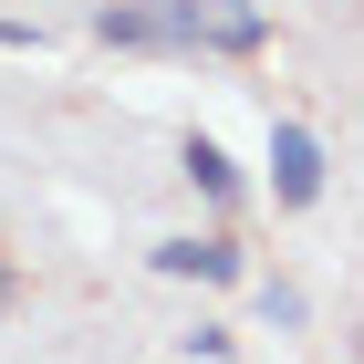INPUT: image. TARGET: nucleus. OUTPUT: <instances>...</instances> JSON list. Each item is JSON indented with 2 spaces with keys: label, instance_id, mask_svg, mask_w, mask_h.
<instances>
[{
  "label": "nucleus",
  "instance_id": "f257e3e1",
  "mask_svg": "<svg viewBox=\"0 0 364 364\" xmlns=\"http://www.w3.org/2000/svg\"><path fill=\"white\" fill-rule=\"evenodd\" d=\"M312 198H323V136H312L302 114H271V208L302 219Z\"/></svg>",
  "mask_w": 364,
  "mask_h": 364
},
{
  "label": "nucleus",
  "instance_id": "f03ea898",
  "mask_svg": "<svg viewBox=\"0 0 364 364\" xmlns=\"http://www.w3.org/2000/svg\"><path fill=\"white\" fill-rule=\"evenodd\" d=\"M156 271H167V281H208V291H229V281H250V250H240L229 229H177V240H156Z\"/></svg>",
  "mask_w": 364,
  "mask_h": 364
},
{
  "label": "nucleus",
  "instance_id": "7ed1b4c3",
  "mask_svg": "<svg viewBox=\"0 0 364 364\" xmlns=\"http://www.w3.org/2000/svg\"><path fill=\"white\" fill-rule=\"evenodd\" d=\"M94 42L105 53H167V21H156V0H105L94 11Z\"/></svg>",
  "mask_w": 364,
  "mask_h": 364
},
{
  "label": "nucleus",
  "instance_id": "20e7f679",
  "mask_svg": "<svg viewBox=\"0 0 364 364\" xmlns=\"http://www.w3.org/2000/svg\"><path fill=\"white\" fill-rule=\"evenodd\" d=\"M177 177H188L208 208H240V167H229V146H219V136H188V146H177Z\"/></svg>",
  "mask_w": 364,
  "mask_h": 364
},
{
  "label": "nucleus",
  "instance_id": "39448f33",
  "mask_svg": "<svg viewBox=\"0 0 364 364\" xmlns=\"http://www.w3.org/2000/svg\"><path fill=\"white\" fill-rule=\"evenodd\" d=\"M260 323H271V333H302V323H312V291H302V281H260Z\"/></svg>",
  "mask_w": 364,
  "mask_h": 364
},
{
  "label": "nucleus",
  "instance_id": "423d86ee",
  "mask_svg": "<svg viewBox=\"0 0 364 364\" xmlns=\"http://www.w3.org/2000/svg\"><path fill=\"white\" fill-rule=\"evenodd\" d=\"M188 354H198V364H229V354H240V333H229V323H198Z\"/></svg>",
  "mask_w": 364,
  "mask_h": 364
},
{
  "label": "nucleus",
  "instance_id": "0eeeda50",
  "mask_svg": "<svg viewBox=\"0 0 364 364\" xmlns=\"http://www.w3.org/2000/svg\"><path fill=\"white\" fill-rule=\"evenodd\" d=\"M0 53H42V21H0Z\"/></svg>",
  "mask_w": 364,
  "mask_h": 364
}]
</instances>
